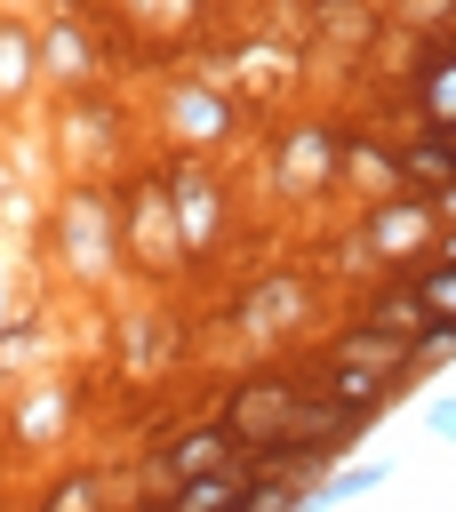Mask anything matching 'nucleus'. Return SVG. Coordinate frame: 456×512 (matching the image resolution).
<instances>
[{
  "mask_svg": "<svg viewBox=\"0 0 456 512\" xmlns=\"http://www.w3.org/2000/svg\"><path fill=\"white\" fill-rule=\"evenodd\" d=\"M168 464L192 480V472H224V464H240V432L232 424H208V432H192V440H176L168 448Z\"/></svg>",
  "mask_w": 456,
  "mask_h": 512,
  "instance_id": "nucleus-1",
  "label": "nucleus"
},
{
  "mask_svg": "<svg viewBox=\"0 0 456 512\" xmlns=\"http://www.w3.org/2000/svg\"><path fill=\"white\" fill-rule=\"evenodd\" d=\"M408 296L424 304V320H456V256H440L432 272H416V280H408Z\"/></svg>",
  "mask_w": 456,
  "mask_h": 512,
  "instance_id": "nucleus-2",
  "label": "nucleus"
},
{
  "mask_svg": "<svg viewBox=\"0 0 456 512\" xmlns=\"http://www.w3.org/2000/svg\"><path fill=\"white\" fill-rule=\"evenodd\" d=\"M424 104H432V120H456V56H432V72H424Z\"/></svg>",
  "mask_w": 456,
  "mask_h": 512,
  "instance_id": "nucleus-3",
  "label": "nucleus"
}]
</instances>
